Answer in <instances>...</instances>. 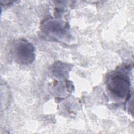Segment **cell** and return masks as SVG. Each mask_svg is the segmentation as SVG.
<instances>
[{
  "mask_svg": "<svg viewBox=\"0 0 134 134\" xmlns=\"http://www.w3.org/2000/svg\"><path fill=\"white\" fill-rule=\"evenodd\" d=\"M12 52L15 61L21 64H30L35 60L34 47L25 39H19L13 43Z\"/></svg>",
  "mask_w": 134,
  "mask_h": 134,
  "instance_id": "6da1fadb",
  "label": "cell"
},
{
  "mask_svg": "<svg viewBox=\"0 0 134 134\" xmlns=\"http://www.w3.org/2000/svg\"><path fill=\"white\" fill-rule=\"evenodd\" d=\"M107 86L111 95L117 98H125L130 92L129 80L121 73L115 74L110 76Z\"/></svg>",
  "mask_w": 134,
  "mask_h": 134,
  "instance_id": "7a4b0ae2",
  "label": "cell"
},
{
  "mask_svg": "<svg viewBox=\"0 0 134 134\" xmlns=\"http://www.w3.org/2000/svg\"><path fill=\"white\" fill-rule=\"evenodd\" d=\"M42 31L50 38L54 40H60L67 38L69 34L67 24L62 21L50 19L42 25Z\"/></svg>",
  "mask_w": 134,
  "mask_h": 134,
  "instance_id": "3957f363",
  "label": "cell"
}]
</instances>
